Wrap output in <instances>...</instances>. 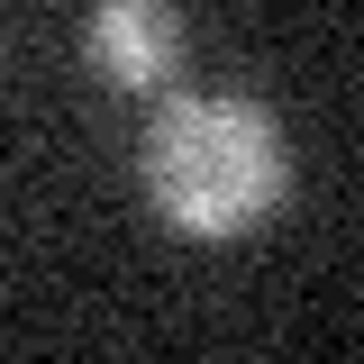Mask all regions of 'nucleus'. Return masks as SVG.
I'll use <instances>...</instances> for the list:
<instances>
[{"label": "nucleus", "mask_w": 364, "mask_h": 364, "mask_svg": "<svg viewBox=\"0 0 364 364\" xmlns=\"http://www.w3.org/2000/svg\"><path fill=\"white\" fill-rule=\"evenodd\" d=\"M182 9L173 0H91V18H82V55H91V73L109 91H173L182 82Z\"/></svg>", "instance_id": "nucleus-2"}, {"label": "nucleus", "mask_w": 364, "mask_h": 364, "mask_svg": "<svg viewBox=\"0 0 364 364\" xmlns=\"http://www.w3.org/2000/svg\"><path fill=\"white\" fill-rule=\"evenodd\" d=\"M136 182L173 237L228 246L255 237L291 191V146L282 119L246 91H155L146 136H136Z\"/></svg>", "instance_id": "nucleus-1"}]
</instances>
